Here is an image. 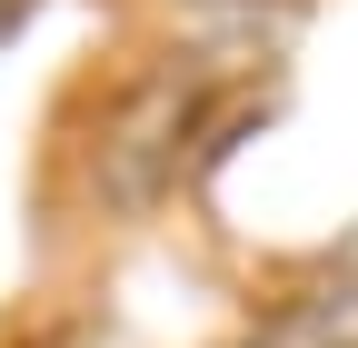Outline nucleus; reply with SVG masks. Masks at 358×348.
Wrapping results in <instances>:
<instances>
[{
	"label": "nucleus",
	"mask_w": 358,
	"mask_h": 348,
	"mask_svg": "<svg viewBox=\"0 0 358 348\" xmlns=\"http://www.w3.org/2000/svg\"><path fill=\"white\" fill-rule=\"evenodd\" d=\"M249 348H358V269L319 259L308 279L268 289V309H259Z\"/></svg>",
	"instance_id": "obj_1"
},
{
	"label": "nucleus",
	"mask_w": 358,
	"mask_h": 348,
	"mask_svg": "<svg viewBox=\"0 0 358 348\" xmlns=\"http://www.w3.org/2000/svg\"><path fill=\"white\" fill-rule=\"evenodd\" d=\"M179 10H209V0H179Z\"/></svg>",
	"instance_id": "obj_2"
}]
</instances>
